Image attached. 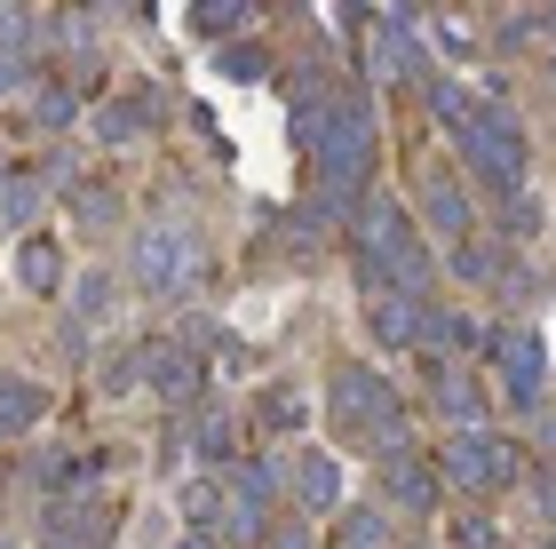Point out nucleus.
<instances>
[{
  "label": "nucleus",
  "mask_w": 556,
  "mask_h": 549,
  "mask_svg": "<svg viewBox=\"0 0 556 549\" xmlns=\"http://www.w3.org/2000/svg\"><path fill=\"white\" fill-rule=\"evenodd\" d=\"M501 462H509V454L485 446V438H477V446H453V470H462V478H501Z\"/></svg>",
  "instance_id": "obj_2"
},
{
  "label": "nucleus",
  "mask_w": 556,
  "mask_h": 549,
  "mask_svg": "<svg viewBox=\"0 0 556 549\" xmlns=\"http://www.w3.org/2000/svg\"><path fill=\"white\" fill-rule=\"evenodd\" d=\"M191 271H199V239L191 232H151L143 239V279L151 287H184Z\"/></svg>",
  "instance_id": "obj_1"
},
{
  "label": "nucleus",
  "mask_w": 556,
  "mask_h": 549,
  "mask_svg": "<svg viewBox=\"0 0 556 549\" xmlns=\"http://www.w3.org/2000/svg\"><path fill=\"white\" fill-rule=\"evenodd\" d=\"M24 271H33V287H48V271H56V255H48V247H24Z\"/></svg>",
  "instance_id": "obj_3"
}]
</instances>
